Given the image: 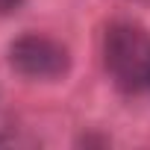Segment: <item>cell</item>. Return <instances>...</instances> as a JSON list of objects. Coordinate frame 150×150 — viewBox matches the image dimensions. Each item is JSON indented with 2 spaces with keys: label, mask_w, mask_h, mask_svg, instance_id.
I'll use <instances>...</instances> for the list:
<instances>
[{
  "label": "cell",
  "mask_w": 150,
  "mask_h": 150,
  "mask_svg": "<svg viewBox=\"0 0 150 150\" xmlns=\"http://www.w3.org/2000/svg\"><path fill=\"white\" fill-rule=\"evenodd\" d=\"M103 65L121 91H150V30L132 21H115L103 35Z\"/></svg>",
  "instance_id": "obj_1"
},
{
  "label": "cell",
  "mask_w": 150,
  "mask_h": 150,
  "mask_svg": "<svg viewBox=\"0 0 150 150\" xmlns=\"http://www.w3.org/2000/svg\"><path fill=\"white\" fill-rule=\"evenodd\" d=\"M9 65L30 80H59L71 68V53L50 35L27 33L9 44Z\"/></svg>",
  "instance_id": "obj_2"
},
{
  "label": "cell",
  "mask_w": 150,
  "mask_h": 150,
  "mask_svg": "<svg viewBox=\"0 0 150 150\" xmlns=\"http://www.w3.org/2000/svg\"><path fill=\"white\" fill-rule=\"evenodd\" d=\"M21 3H24V0H0V15H9V12H15Z\"/></svg>",
  "instance_id": "obj_3"
}]
</instances>
